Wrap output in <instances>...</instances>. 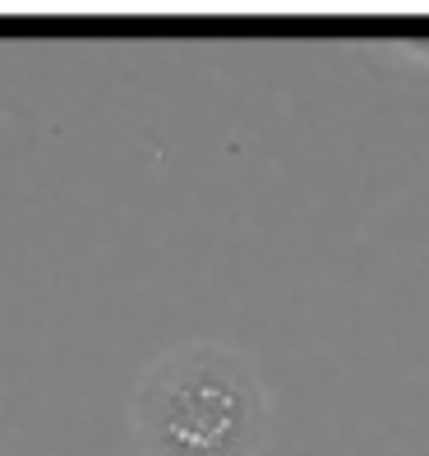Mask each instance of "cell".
<instances>
[{
  "label": "cell",
  "instance_id": "obj_1",
  "mask_svg": "<svg viewBox=\"0 0 429 456\" xmlns=\"http://www.w3.org/2000/svg\"><path fill=\"white\" fill-rule=\"evenodd\" d=\"M139 428L153 456H245L259 428V392L235 355L180 351L139 392Z\"/></svg>",
  "mask_w": 429,
  "mask_h": 456
}]
</instances>
